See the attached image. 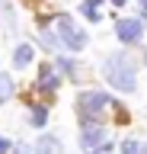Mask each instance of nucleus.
<instances>
[{
	"mask_svg": "<svg viewBox=\"0 0 147 154\" xmlns=\"http://www.w3.org/2000/svg\"><path fill=\"white\" fill-rule=\"evenodd\" d=\"M58 35H61L64 45H70V51H80L87 45V32H80L70 16H58Z\"/></svg>",
	"mask_w": 147,
	"mask_h": 154,
	"instance_id": "7ed1b4c3",
	"label": "nucleus"
},
{
	"mask_svg": "<svg viewBox=\"0 0 147 154\" xmlns=\"http://www.w3.org/2000/svg\"><path fill=\"white\" fill-rule=\"evenodd\" d=\"M42 87H48V90H54L58 87V77L51 74V67H42V80H39Z\"/></svg>",
	"mask_w": 147,
	"mask_h": 154,
	"instance_id": "9b49d317",
	"label": "nucleus"
},
{
	"mask_svg": "<svg viewBox=\"0 0 147 154\" xmlns=\"http://www.w3.org/2000/svg\"><path fill=\"white\" fill-rule=\"evenodd\" d=\"M10 96H13V80L7 74H0V103H7Z\"/></svg>",
	"mask_w": 147,
	"mask_h": 154,
	"instance_id": "9d476101",
	"label": "nucleus"
},
{
	"mask_svg": "<svg viewBox=\"0 0 147 154\" xmlns=\"http://www.w3.org/2000/svg\"><path fill=\"white\" fill-rule=\"evenodd\" d=\"M35 154H61V141L54 135H42L35 141Z\"/></svg>",
	"mask_w": 147,
	"mask_h": 154,
	"instance_id": "423d86ee",
	"label": "nucleus"
},
{
	"mask_svg": "<svg viewBox=\"0 0 147 154\" xmlns=\"http://www.w3.org/2000/svg\"><path fill=\"white\" fill-rule=\"evenodd\" d=\"M115 32H118L122 42H137V38L144 35V26H141V19H122Z\"/></svg>",
	"mask_w": 147,
	"mask_h": 154,
	"instance_id": "20e7f679",
	"label": "nucleus"
},
{
	"mask_svg": "<svg viewBox=\"0 0 147 154\" xmlns=\"http://www.w3.org/2000/svg\"><path fill=\"white\" fill-rule=\"evenodd\" d=\"M141 7H144V13H147V0H141Z\"/></svg>",
	"mask_w": 147,
	"mask_h": 154,
	"instance_id": "2eb2a0df",
	"label": "nucleus"
},
{
	"mask_svg": "<svg viewBox=\"0 0 147 154\" xmlns=\"http://www.w3.org/2000/svg\"><path fill=\"white\" fill-rule=\"evenodd\" d=\"M29 61H32V48L29 45H19L16 51H13V64H16V67H26Z\"/></svg>",
	"mask_w": 147,
	"mask_h": 154,
	"instance_id": "0eeeda50",
	"label": "nucleus"
},
{
	"mask_svg": "<svg viewBox=\"0 0 147 154\" xmlns=\"http://www.w3.org/2000/svg\"><path fill=\"white\" fill-rule=\"evenodd\" d=\"M112 3H115V7H122V3H128V0H112Z\"/></svg>",
	"mask_w": 147,
	"mask_h": 154,
	"instance_id": "4468645a",
	"label": "nucleus"
},
{
	"mask_svg": "<svg viewBox=\"0 0 147 154\" xmlns=\"http://www.w3.org/2000/svg\"><path fill=\"white\" fill-rule=\"evenodd\" d=\"M83 144L87 148H96V144H102V138H106V128L102 125H96V122H87V128H83Z\"/></svg>",
	"mask_w": 147,
	"mask_h": 154,
	"instance_id": "39448f33",
	"label": "nucleus"
},
{
	"mask_svg": "<svg viewBox=\"0 0 147 154\" xmlns=\"http://www.w3.org/2000/svg\"><path fill=\"white\" fill-rule=\"evenodd\" d=\"M10 151V141H7V138H0V154H7Z\"/></svg>",
	"mask_w": 147,
	"mask_h": 154,
	"instance_id": "ddd939ff",
	"label": "nucleus"
},
{
	"mask_svg": "<svg viewBox=\"0 0 147 154\" xmlns=\"http://www.w3.org/2000/svg\"><path fill=\"white\" fill-rule=\"evenodd\" d=\"M109 103H112V100H109L106 93H99V90H87V93H80V116H83V119H96V116H102L109 109Z\"/></svg>",
	"mask_w": 147,
	"mask_h": 154,
	"instance_id": "f03ea898",
	"label": "nucleus"
},
{
	"mask_svg": "<svg viewBox=\"0 0 147 154\" xmlns=\"http://www.w3.org/2000/svg\"><path fill=\"white\" fill-rule=\"evenodd\" d=\"M45 122H48V112H45L42 106H35V109H32V125H35V128H42Z\"/></svg>",
	"mask_w": 147,
	"mask_h": 154,
	"instance_id": "f8f14e48",
	"label": "nucleus"
},
{
	"mask_svg": "<svg viewBox=\"0 0 147 154\" xmlns=\"http://www.w3.org/2000/svg\"><path fill=\"white\" fill-rule=\"evenodd\" d=\"M83 16H87V19H99V16H102L99 0H83Z\"/></svg>",
	"mask_w": 147,
	"mask_h": 154,
	"instance_id": "1a4fd4ad",
	"label": "nucleus"
},
{
	"mask_svg": "<svg viewBox=\"0 0 147 154\" xmlns=\"http://www.w3.org/2000/svg\"><path fill=\"white\" fill-rule=\"evenodd\" d=\"M106 77H109V84L118 87L122 93H131V90H134V71H131V61H128V58H122V55L109 58Z\"/></svg>",
	"mask_w": 147,
	"mask_h": 154,
	"instance_id": "f257e3e1",
	"label": "nucleus"
},
{
	"mask_svg": "<svg viewBox=\"0 0 147 154\" xmlns=\"http://www.w3.org/2000/svg\"><path fill=\"white\" fill-rule=\"evenodd\" d=\"M122 154H147V144L128 138V141H122Z\"/></svg>",
	"mask_w": 147,
	"mask_h": 154,
	"instance_id": "6e6552de",
	"label": "nucleus"
},
{
	"mask_svg": "<svg viewBox=\"0 0 147 154\" xmlns=\"http://www.w3.org/2000/svg\"><path fill=\"white\" fill-rule=\"evenodd\" d=\"M16 154H26V151H22V148H19V151H16Z\"/></svg>",
	"mask_w": 147,
	"mask_h": 154,
	"instance_id": "dca6fc26",
	"label": "nucleus"
}]
</instances>
